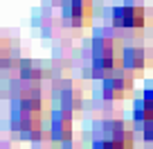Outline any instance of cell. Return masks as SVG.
<instances>
[{"label": "cell", "mask_w": 153, "mask_h": 149, "mask_svg": "<svg viewBox=\"0 0 153 149\" xmlns=\"http://www.w3.org/2000/svg\"><path fill=\"white\" fill-rule=\"evenodd\" d=\"M45 113V97L41 95V91L29 88L18 95V100L14 102V111H11V124L14 129L20 131H34L41 127Z\"/></svg>", "instance_id": "6da1fadb"}, {"label": "cell", "mask_w": 153, "mask_h": 149, "mask_svg": "<svg viewBox=\"0 0 153 149\" xmlns=\"http://www.w3.org/2000/svg\"><path fill=\"white\" fill-rule=\"evenodd\" d=\"M122 52H124V45L117 39H110V36H99V39L92 41V63H95L97 70H113L122 63Z\"/></svg>", "instance_id": "7a4b0ae2"}, {"label": "cell", "mask_w": 153, "mask_h": 149, "mask_svg": "<svg viewBox=\"0 0 153 149\" xmlns=\"http://www.w3.org/2000/svg\"><path fill=\"white\" fill-rule=\"evenodd\" d=\"M113 25L120 29H142L146 25V9H144L142 2H122L113 9Z\"/></svg>", "instance_id": "3957f363"}, {"label": "cell", "mask_w": 153, "mask_h": 149, "mask_svg": "<svg viewBox=\"0 0 153 149\" xmlns=\"http://www.w3.org/2000/svg\"><path fill=\"white\" fill-rule=\"evenodd\" d=\"M92 149H133V129L126 122H108L106 136L95 140Z\"/></svg>", "instance_id": "277c9868"}, {"label": "cell", "mask_w": 153, "mask_h": 149, "mask_svg": "<svg viewBox=\"0 0 153 149\" xmlns=\"http://www.w3.org/2000/svg\"><path fill=\"white\" fill-rule=\"evenodd\" d=\"M131 91H133V70L117 66L113 70L104 72V93L108 97L120 100V97L131 95Z\"/></svg>", "instance_id": "5b68a950"}, {"label": "cell", "mask_w": 153, "mask_h": 149, "mask_svg": "<svg viewBox=\"0 0 153 149\" xmlns=\"http://www.w3.org/2000/svg\"><path fill=\"white\" fill-rule=\"evenodd\" d=\"M63 18L74 27H86L92 20V0H65Z\"/></svg>", "instance_id": "8992f818"}, {"label": "cell", "mask_w": 153, "mask_h": 149, "mask_svg": "<svg viewBox=\"0 0 153 149\" xmlns=\"http://www.w3.org/2000/svg\"><path fill=\"white\" fill-rule=\"evenodd\" d=\"M153 54L149 52L142 45H124V52H122V63L120 66L128 68V70H142V68L151 66Z\"/></svg>", "instance_id": "52a82bcc"}, {"label": "cell", "mask_w": 153, "mask_h": 149, "mask_svg": "<svg viewBox=\"0 0 153 149\" xmlns=\"http://www.w3.org/2000/svg\"><path fill=\"white\" fill-rule=\"evenodd\" d=\"M135 118H137L140 122L153 120V88L144 91V95L135 102Z\"/></svg>", "instance_id": "ba28073f"}, {"label": "cell", "mask_w": 153, "mask_h": 149, "mask_svg": "<svg viewBox=\"0 0 153 149\" xmlns=\"http://www.w3.org/2000/svg\"><path fill=\"white\" fill-rule=\"evenodd\" d=\"M72 129V120H70V111L63 113H52V131L59 136H68Z\"/></svg>", "instance_id": "9c48e42d"}, {"label": "cell", "mask_w": 153, "mask_h": 149, "mask_svg": "<svg viewBox=\"0 0 153 149\" xmlns=\"http://www.w3.org/2000/svg\"><path fill=\"white\" fill-rule=\"evenodd\" d=\"M61 102H63V109L65 111H72L81 104V93L76 91V88H65L61 93Z\"/></svg>", "instance_id": "30bf717a"}, {"label": "cell", "mask_w": 153, "mask_h": 149, "mask_svg": "<svg viewBox=\"0 0 153 149\" xmlns=\"http://www.w3.org/2000/svg\"><path fill=\"white\" fill-rule=\"evenodd\" d=\"M142 133H144V138L153 140V120H144L142 122Z\"/></svg>", "instance_id": "8fae6325"}]
</instances>
